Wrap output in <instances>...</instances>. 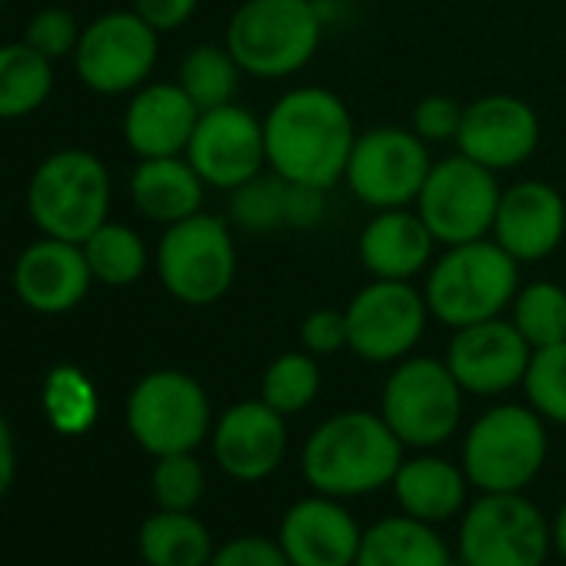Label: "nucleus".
Here are the masks:
<instances>
[{"label":"nucleus","instance_id":"1","mask_svg":"<svg viewBox=\"0 0 566 566\" xmlns=\"http://www.w3.org/2000/svg\"><path fill=\"white\" fill-rule=\"evenodd\" d=\"M266 164L294 184L334 187L350 164L357 144L350 111L324 87H297L283 94L263 120Z\"/></svg>","mask_w":566,"mask_h":566},{"label":"nucleus","instance_id":"2","mask_svg":"<svg viewBox=\"0 0 566 566\" xmlns=\"http://www.w3.org/2000/svg\"><path fill=\"white\" fill-rule=\"evenodd\" d=\"M403 463V443L384 417L370 410H347L324 420L304 443L301 470L314 493L367 496L390 486Z\"/></svg>","mask_w":566,"mask_h":566},{"label":"nucleus","instance_id":"3","mask_svg":"<svg viewBox=\"0 0 566 566\" xmlns=\"http://www.w3.org/2000/svg\"><path fill=\"white\" fill-rule=\"evenodd\" d=\"M321 11L314 0H247L227 28V51L243 74L291 77L321 48Z\"/></svg>","mask_w":566,"mask_h":566},{"label":"nucleus","instance_id":"4","mask_svg":"<svg viewBox=\"0 0 566 566\" xmlns=\"http://www.w3.org/2000/svg\"><path fill=\"white\" fill-rule=\"evenodd\" d=\"M516 297V260L493 240H470L450 247L427 276L430 314L460 331L500 317Z\"/></svg>","mask_w":566,"mask_h":566},{"label":"nucleus","instance_id":"5","mask_svg":"<svg viewBox=\"0 0 566 566\" xmlns=\"http://www.w3.org/2000/svg\"><path fill=\"white\" fill-rule=\"evenodd\" d=\"M546 427L533 407L500 403L463 437V473L480 493H523L546 463Z\"/></svg>","mask_w":566,"mask_h":566},{"label":"nucleus","instance_id":"6","mask_svg":"<svg viewBox=\"0 0 566 566\" xmlns=\"http://www.w3.org/2000/svg\"><path fill=\"white\" fill-rule=\"evenodd\" d=\"M31 220L44 237L84 243L111 213V174L87 150L51 154L28 187Z\"/></svg>","mask_w":566,"mask_h":566},{"label":"nucleus","instance_id":"7","mask_svg":"<svg viewBox=\"0 0 566 566\" xmlns=\"http://www.w3.org/2000/svg\"><path fill=\"white\" fill-rule=\"evenodd\" d=\"M549 549V520L523 493H480L463 510L460 566H543Z\"/></svg>","mask_w":566,"mask_h":566},{"label":"nucleus","instance_id":"8","mask_svg":"<svg viewBox=\"0 0 566 566\" xmlns=\"http://www.w3.org/2000/svg\"><path fill=\"white\" fill-rule=\"evenodd\" d=\"M380 417L403 447L433 450L447 443L463 417V387L447 364L430 357L403 360L384 384Z\"/></svg>","mask_w":566,"mask_h":566},{"label":"nucleus","instance_id":"9","mask_svg":"<svg viewBox=\"0 0 566 566\" xmlns=\"http://www.w3.org/2000/svg\"><path fill=\"white\" fill-rule=\"evenodd\" d=\"M127 430L150 457L193 453L210 433L207 390L180 370H154L127 397Z\"/></svg>","mask_w":566,"mask_h":566},{"label":"nucleus","instance_id":"10","mask_svg":"<svg viewBox=\"0 0 566 566\" xmlns=\"http://www.w3.org/2000/svg\"><path fill=\"white\" fill-rule=\"evenodd\" d=\"M157 273L180 304H217L237 273V250L227 223L210 213L170 223L157 250Z\"/></svg>","mask_w":566,"mask_h":566},{"label":"nucleus","instance_id":"11","mask_svg":"<svg viewBox=\"0 0 566 566\" xmlns=\"http://www.w3.org/2000/svg\"><path fill=\"white\" fill-rule=\"evenodd\" d=\"M417 207L433 240L457 247V243L483 240V233L493 230L500 187L490 167L460 154L430 167Z\"/></svg>","mask_w":566,"mask_h":566},{"label":"nucleus","instance_id":"12","mask_svg":"<svg viewBox=\"0 0 566 566\" xmlns=\"http://www.w3.org/2000/svg\"><path fill=\"white\" fill-rule=\"evenodd\" d=\"M157 64V31L137 11H114L81 31L74 67L94 94L140 91Z\"/></svg>","mask_w":566,"mask_h":566},{"label":"nucleus","instance_id":"13","mask_svg":"<svg viewBox=\"0 0 566 566\" xmlns=\"http://www.w3.org/2000/svg\"><path fill=\"white\" fill-rule=\"evenodd\" d=\"M430 167L423 137L400 127H377L357 137L344 177L364 203L397 210L420 197Z\"/></svg>","mask_w":566,"mask_h":566},{"label":"nucleus","instance_id":"14","mask_svg":"<svg viewBox=\"0 0 566 566\" xmlns=\"http://www.w3.org/2000/svg\"><path fill=\"white\" fill-rule=\"evenodd\" d=\"M427 311L407 280H374L347 307L350 350L370 364L403 360L423 337Z\"/></svg>","mask_w":566,"mask_h":566},{"label":"nucleus","instance_id":"15","mask_svg":"<svg viewBox=\"0 0 566 566\" xmlns=\"http://www.w3.org/2000/svg\"><path fill=\"white\" fill-rule=\"evenodd\" d=\"M187 160L203 177V184L233 190L256 177L266 164L263 124L237 104L203 111L187 144Z\"/></svg>","mask_w":566,"mask_h":566},{"label":"nucleus","instance_id":"16","mask_svg":"<svg viewBox=\"0 0 566 566\" xmlns=\"http://www.w3.org/2000/svg\"><path fill=\"white\" fill-rule=\"evenodd\" d=\"M533 347L513 327V321H480L460 327L447 347V367L463 387V394L500 397L523 384Z\"/></svg>","mask_w":566,"mask_h":566},{"label":"nucleus","instance_id":"17","mask_svg":"<svg viewBox=\"0 0 566 566\" xmlns=\"http://www.w3.org/2000/svg\"><path fill=\"white\" fill-rule=\"evenodd\" d=\"M287 457V423L263 400H243L220 413L213 427V460L240 483L273 476Z\"/></svg>","mask_w":566,"mask_h":566},{"label":"nucleus","instance_id":"18","mask_svg":"<svg viewBox=\"0 0 566 566\" xmlns=\"http://www.w3.org/2000/svg\"><path fill=\"white\" fill-rule=\"evenodd\" d=\"M276 543L294 566H354L364 530L337 496L314 493L287 506Z\"/></svg>","mask_w":566,"mask_h":566},{"label":"nucleus","instance_id":"19","mask_svg":"<svg viewBox=\"0 0 566 566\" xmlns=\"http://www.w3.org/2000/svg\"><path fill=\"white\" fill-rule=\"evenodd\" d=\"M94 283L91 263L81 243L41 237L38 243L24 247L14 263V294L34 314H67L74 311Z\"/></svg>","mask_w":566,"mask_h":566},{"label":"nucleus","instance_id":"20","mask_svg":"<svg viewBox=\"0 0 566 566\" xmlns=\"http://www.w3.org/2000/svg\"><path fill=\"white\" fill-rule=\"evenodd\" d=\"M460 154L490 167H520L539 144V120L520 97L493 94L463 107V124L457 134Z\"/></svg>","mask_w":566,"mask_h":566},{"label":"nucleus","instance_id":"21","mask_svg":"<svg viewBox=\"0 0 566 566\" xmlns=\"http://www.w3.org/2000/svg\"><path fill=\"white\" fill-rule=\"evenodd\" d=\"M566 230V203L556 187L543 180H523L500 193L493 233L496 243L520 263V260H543L549 256Z\"/></svg>","mask_w":566,"mask_h":566},{"label":"nucleus","instance_id":"22","mask_svg":"<svg viewBox=\"0 0 566 566\" xmlns=\"http://www.w3.org/2000/svg\"><path fill=\"white\" fill-rule=\"evenodd\" d=\"M197 120L200 111L180 84H147L134 94L124 114V137L140 160L180 157L193 137Z\"/></svg>","mask_w":566,"mask_h":566},{"label":"nucleus","instance_id":"23","mask_svg":"<svg viewBox=\"0 0 566 566\" xmlns=\"http://www.w3.org/2000/svg\"><path fill=\"white\" fill-rule=\"evenodd\" d=\"M433 233L420 213L403 207L377 213L360 233V260L377 280H410L430 260Z\"/></svg>","mask_w":566,"mask_h":566},{"label":"nucleus","instance_id":"24","mask_svg":"<svg viewBox=\"0 0 566 566\" xmlns=\"http://www.w3.org/2000/svg\"><path fill=\"white\" fill-rule=\"evenodd\" d=\"M390 486H394L400 513L437 526L467 510L470 480H467L463 467H457L443 457L423 453V457L403 460Z\"/></svg>","mask_w":566,"mask_h":566},{"label":"nucleus","instance_id":"25","mask_svg":"<svg viewBox=\"0 0 566 566\" xmlns=\"http://www.w3.org/2000/svg\"><path fill=\"white\" fill-rule=\"evenodd\" d=\"M130 197L137 210L157 223H177L200 213L203 177L190 160L180 157H147L130 177Z\"/></svg>","mask_w":566,"mask_h":566},{"label":"nucleus","instance_id":"26","mask_svg":"<svg viewBox=\"0 0 566 566\" xmlns=\"http://www.w3.org/2000/svg\"><path fill=\"white\" fill-rule=\"evenodd\" d=\"M354 566H453V553L433 523L400 513L364 530Z\"/></svg>","mask_w":566,"mask_h":566},{"label":"nucleus","instance_id":"27","mask_svg":"<svg viewBox=\"0 0 566 566\" xmlns=\"http://www.w3.org/2000/svg\"><path fill=\"white\" fill-rule=\"evenodd\" d=\"M137 549L147 566H207L217 546L193 510H157L140 523Z\"/></svg>","mask_w":566,"mask_h":566},{"label":"nucleus","instance_id":"28","mask_svg":"<svg viewBox=\"0 0 566 566\" xmlns=\"http://www.w3.org/2000/svg\"><path fill=\"white\" fill-rule=\"evenodd\" d=\"M54 91V61L31 44L0 48V120L31 117Z\"/></svg>","mask_w":566,"mask_h":566},{"label":"nucleus","instance_id":"29","mask_svg":"<svg viewBox=\"0 0 566 566\" xmlns=\"http://www.w3.org/2000/svg\"><path fill=\"white\" fill-rule=\"evenodd\" d=\"M81 247H84L94 280L107 283V287H130L147 270L144 237L124 223H111V220L101 223Z\"/></svg>","mask_w":566,"mask_h":566},{"label":"nucleus","instance_id":"30","mask_svg":"<svg viewBox=\"0 0 566 566\" xmlns=\"http://www.w3.org/2000/svg\"><path fill=\"white\" fill-rule=\"evenodd\" d=\"M44 413L64 437H81L97 423L101 397L91 377L71 364H61L44 380Z\"/></svg>","mask_w":566,"mask_h":566},{"label":"nucleus","instance_id":"31","mask_svg":"<svg viewBox=\"0 0 566 566\" xmlns=\"http://www.w3.org/2000/svg\"><path fill=\"white\" fill-rule=\"evenodd\" d=\"M237 81H240V64L233 61V54L227 48L203 44L184 57L177 84L187 91V97L203 114V111H217V107L233 104Z\"/></svg>","mask_w":566,"mask_h":566},{"label":"nucleus","instance_id":"32","mask_svg":"<svg viewBox=\"0 0 566 566\" xmlns=\"http://www.w3.org/2000/svg\"><path fill=\"white\" fill-rule=\"evenodd\" d=\"M513 327L533 350L566 340V291L549 280L523 287L513 297Z\"/></svg>","mask_w":566,"mask_h":566},{"label":"nucleus","instance_id":"33","mask_svg":"<svg viewBox=\"0 0 566 566\" xmlns=\"http://www.w3.org/2000/svg\"><path fill=\"white\" fill-rule=\"evenodd\" d=\"M321 394V367L314 354H283L276 357L260 380V400L270 403L276 413L291 417L307 410Z\"/></svg>","mask_w":566,"mask_h":566},{"label":"nucleus","instance_id":"34","mask_svg":"<svg viewBox=\"0 0 566 566\" xmlns=\"http://www.w3.org/2000/svg\"><path fill=\"white\" fill-rule=\"evenodd\" d=\"M523 390L530 407L553 423L566 427V340L533 350L526 377H523Z\"/></svg>","mask_w":566,"mask_h":566},{"label":"nucleus","instance_id":"35","mask_svg":"<svg viewBox=\"0 0 566 566\" xmlns=\"http://www.w3.org/2000/svg\"><path fill=\"white\" fill-rule=\"evenodd\" d=\"M283 197H287V180L280 174L273 177L256 174L247 184L230 190V217L233 223L253 233L283 227Z\"/></svg>","mask_w":566,"mask_h":566},{"label":"nucleus","instance_id":"36","mask_svg":"<svg viewBox=\"0 0 566 566\" xmlns=\"http://www.w3.org/2000/svg\"><path fill=\"white\" fill-rule=\"evenodd\" d=\"M150 490L160 510H193L207 490L200 460L193 453L157 457V467L150 473Z\"/></svg>","mask_w":566,"mask_h":566},{"label":"nucleus","instance_id":"37","mask_svg":"<svg viewBox=\"0 0 566 566\" xmlns=\"http://www.w3.org/2000/svg\"><path fill=\"white\" fill-rule=\"evenodd\" d=\"M81 41V28L74 21L71 11L64 8H44L31 18L24 44H31L38 54H44L48 61H61V57H74Z\"/></svg>","mask_w":566,"mask_h":566},{"label":"nucleus","instance_id":"38","mask_svg":"<svg viewBox=\"0 0 566 566\" xmlns=\"http://www.w3.org/2000/svg\"><path fill=\"white\" fill-rule=\"evenodd\" d=\"M207 566H294L283 546L270 536H233L213 549Z\"/></svg>","mask_w":566,"mask_h":566},{"label":"nucleus","instance_id":"39","mask_svg":"<svg viewBox=\"0 0 566 566\" xmlns=\"http://www.w3.org/2000/svg\"><path fill=\"white\" fill-rule=\"evenodd\" d=\"M463 124V107L453 97L433 94L423 97L413 111V134L423 137L427 144H443V140H457Z\"/></svg>","mask_w":566,"mask_h":566},{"label":"nucleus","instance_id":"40","mask_svg":"<svg viewBox=\"0 0 566 566\" xmlns=\"http://www.w3.org/2000/svg\"><path fill=\"white\" fill-rule=\"evenodd\" d=\"M301 340L307 347V354L314 357H331L344 347H350V331H347V311H314L304 327H301Z\"/></svg>","mask_w":566,"mask_h":566},{"label":"nucleus","instance_id":"41","mask_svg":"<svg viewBox=\"0 0 566 566\" xmlns=\"http://www.w3.org/2000/svg\"><path fill=\"white\" fill-rule=\"evenodd\" d=\"M327 213V187L294 184L287 180V197H283V227H317Z\"/></svg>","mask_w":566,"mask_h":566},{"label":"nucleus","instance_id":"42","mask_svg":"<svg viewBox=\"0 0 566 566\" xmlns=\"http://www.w3.org/2000/svg\"><path fill=\"white\" fill-rule=\"evenodd\" d=\"M134 11L157 31H177L180 24L190 21V14L197 11V0H134Z\"/></svg>","mask_w":566,"mask_h":566},{"label":"nucleus","instance_id":"43","mask_svg":"<svg viewBox=\"0 0 566 566\" xmlns=\"http://www.w3.org/2000/svg\"><path fill=\"white\" fill-rule=\"evenodd\" d=\"M18 473V447H14V433L8 427V420L0 417V496H4L14 483Z\"/></svg>","mask_w":566,"mask_h":566},{"label":"nucleus","instance_id":"44","mask_svg":"<svg viewBox=\"0 0 566 566\" xmlns=\"http://www.w3.org/2000/svg\"><path fill=\"white\" fill-rule=\"evenodd\" d=\"M549 536H553V549L566 559V503L556 510V516L549 520Z\"/></svg>","mask_w":566,"mask_h":566},{"label":"nucleus","instance_id":"45","mask_svg":"<svg viewBox=\"0 0 566 566\" xmlns=\"http://www.w3.org/2000/svg\"><path fill=\"white\" fill-rule=\"evenodd\" d=\"M0 8H4V0H0Z\"/></svg>","mask_w":566,"mask_h":566}]
</instances>
